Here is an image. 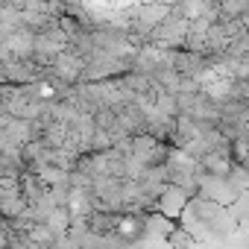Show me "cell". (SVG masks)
Instances as JSON below:
<instances>
[{
    "label": "cell",
    "mask_w": 249,
    "mask_h": 249,
    "mask_svg": "<svg viewBox=\"0 0 249 249\" xmlns=\"http://www.w3.org/2000/svg\"><path fill=\"white\" fill-rule=\"evenodd\" d=\"M188 188L185 185H176V182H170L164 191H161V199H159V208L164 211V214H170V217H182V211H185V202H188Z\"/></svg>",
    "instance_id": "6da1fadb"
},
{
    "label": "cell",
    "mask_w": 249,
    "mask_h": 249,
    "mask_svg": "<svg viewBox=\"0 0 249 249\" xmlns=\"http://www.w3.org/2000/svg\"><path fill=\"white\" fill-rule=\"evenodd\" d=\"M223 18H243L249 12V0H217Z\"/></svg>",
    "instance_id": "7a4b0ae2"
},
{
    "label": "cell",
    "mask_w": 249,
    "mask_h": 249,
    "mask_svg": "<svg viewBox=\"0 0 249 249\" xmlns=\"http://www.w3.org/2000/svg\"><path fill=\"white\" fill-rule=\"evenodd\" d=\"M167 243H170V246H182V243L191 246V243H196V237H194L188 229H185V231H182V229H173V234L167 237Z\"/></svg>",
    "instance_id": "3957f363"
}]
</instances>
